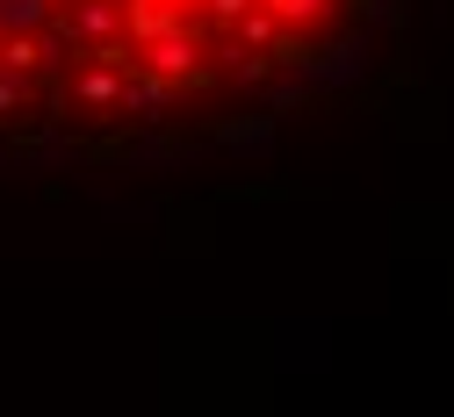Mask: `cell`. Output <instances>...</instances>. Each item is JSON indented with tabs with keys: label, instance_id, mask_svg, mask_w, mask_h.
I'll return each instance as SVG.
<instances>
[{
	"label": "cell",
	"instance_id": "6da1fadb",
	"mask_svg": "<svg viewBox=\"0 0 454 417\" xmlns=\"http://www.w3.org/2000/svg\"><path fill=\"white\" fill-rule=\"evenodd\" d=\"M137 73H159V80H174V87H202V80H209V66H202V29L181 22V29L137 43Z\"/></svg>",
	"mask_w": 454,
	"mask_h": 417
},
{
	"label": "cell",
	"instance_id": "7a4b0ae2",
	"mask_svg": "<svg viewBox=\"0 0 454 417\" xmlns=\"http://www.w3.org/2000/svg\"><path fill=\"white\" fill-rule=\"evenodd\" d=\"M66 29H73L80 50L123 43V0H66Z\"/></svg>",
	"mask_w": 454,
	"mask_h": 417
},
{
	"label": "cell",
	"instance_id": "3957f363",
	"mask_svg": "<svg viewBox=\"0 0 454 417\" xmlns=\"http://www.w3.org/2000/svg\"><path fill=\"white\" fill-rule=\"evenodd\" d=\"M123 80H130V66H116V58H80L73 101H87V108H123Z\"/></svg>",
	"mask_w": 454,
	"mask_h": 417
},
{
	"label": "cell",
	"instance_id": "277c9868",
	"mask_svg": "<svg viewBox=\"0 0 454 417\" xmlns=\"http://www.w3.org/2000/svg\"><path fill=\"white\" fill-rule=\"evenodd\" d=\"M181 0H123V43H152L166 29H181Z\"/></svg>",
	"mask_w": 454,
	"mask_h": 417
},
{
	"label": "cell",
	"instance_id": "5b68a950",
	"mask_svg": "<svg viewBox=\"0 0 454 417\" xmlns=\"http://www.w3.org/2000/svg\"><path fill=\"white\" fill-rule=\"evenodd\" d=\"M174 94H181V87H174V80H159V73H130V80H123V108L145 115V123H159V115L174 108Z\"/></svg>",
	"mask_w": 454,
	"mask_h": 417
},
{
	"label": "cell",
	"instance_id": "8992f818",
	"mask_svg": "<svg viewBox=\"0 0 454 417\" xmlns=\"http://www.w3.org/2000/svg\"><path fill=\"white\" fill-rule=\"evenodd\" d=\"M332 15H339V0H274V22L296 29V36H317Z\"/></svg>",
	"mask_w": 454,
	"mask_h": 417
},
{
	"label": "cell",
	"instance_id": "52a82bcc",
	"mask_svg": "<svg viewBox=\"0 0 454 417\" xmlns=\"http://www.w3.org/2000/svg\"><path fill=\"white\" fill-rule=\"evenodd\" d=\"M51 22V0H0V36L15 29H43Z\"/></svg>",
	"mask_w": 454,
	"mask_h": 417
},
{
	"label": "cell",
	"instance_id": "ba28073f",
	"mask_svg": "<svg viewBox=\"0 0 454 417\" xmlns=\"http://www.w3.org/2000/svg\"><path fill=\"white\" fill-rule=\"evenodd\" d=\"M29 94H36V80H29V73H8V66H0V115H22V108H29Z\"/></svg>",
	"mask_w": 454,
	"mask_h": 417
},
{
	"label": "cell",
	"instance_id": "9c48e42d",
	"mask_svg": "<svg viewBox=\"0 0 454 417\" xmlns=\"http://www.w3.org/2000/svg\"><path fill=\"white\" fill-rule=\"evenodd\" d=\"M267 130H274V123L260 115V123H223L216 137H223V144H267Z\"/></svg>",
	"mask_w": 454,
	"mask_h": 417
},
{
	"label": "cell",
	"instance_id": "30bf717a",
	"mask_svg": "<svg viewBox=\"0 0 454 417\" xmlns=\"http://www.w3.org/2000/svg\"><path fill=\"white\" fill-rule=\"evenodd\" d=\"M246 8H253V0H202V15H209L216 29H231V22L246 15Z\"/></svg>",
	"mask_w": 454,
	"mask_h": 417
}]
</instances>
